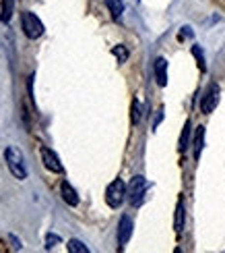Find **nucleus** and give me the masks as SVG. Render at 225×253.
Listing matches in <instances>:
<instances>
[{"mask_svg":"<svg viewBox=\"0 0 225 253\" xmlns=\"http://www.w3.org/2000/svg\"><path fill=\"white\" fill-rule=\"evenodd\" d=\"M126 195H128L126 183L122 181V178H116V181H112L108 185V189H105V204H108L110 208H120L124 204Z\"/></svg>","mask_w":225,"mask_h":253,"instance_id":"nucleus-2","label":"nucleus"},{"mask_svg":"<svg viewBox=\"0 0 225 253\" xmlns=\"http://www.w3.org/2000/svg\"><path fill=\"white\" fill-rule=\"evenodd\" d=\"M188 141H190V121H186L184 129H182V135H180V145H178V150H180V152H186V147H188Z\"/></svg>","mask_w":225,"mask_h":253,"instance_id":"nucleus-15","label":"nucleus"},{"mask_svg":"<svg viewBox=\"0 0 225 253\" xmlns=\"http://www.w3.org/2000/svg\"><path fill=\"white\" fill-rule=\"evenodd\" d=\"M219 85L217 83H211L209 89L205 91V96L200 98V112L202 114H211L213 110L217 108V104H219Z\"/></svg>","mask_w":225,"mask_h":253,"instance_id":"nucleus-5","label":"nucleus"},{"mask_svg":"<svg viewBox=\"0 0 225 253\" xmlns=\"http://www.w3.org/2000/svg\"><path fill=\"white\" fill-rule=\"evenodd\" d=\"M184 38H192V27H182V31H180V40H184Z\"/></svg>","mask_w":225,"mask_h":253,"instance_id":"nucleus-20","label":"nucleus"},{"mask_svg":"<svg viewBox=\"0 0 225 253\" xmlns=\"http://www.w3.org/2000/svg\"><path fill=\"white\" fill-rule=\"evenodd\" d=\"M153 73H155L157 85L165 87V85H167V60H165L163 56L155 58V62H153Z\"/></svg>","mask_w":225,"mask_h":253,"instance_id":"nucleus-8","label":"nucleus"},{"mask_svg":"<svg viewBox=\"0 0 225 253\" xmlns=\"http://www.w3.org/2000/svg\"><path fill=\"white\" fill-rule=\"evenodd\" d=\"M184 220H186V210H184V202L176 204V218H174V228L176 233H182V228H184Z\"/></svg>","mask_w":225,"mask_h":253,"instance_id":"nucleus-11","label":"nucleus"},{"mask_svg":"<svg viewBox=\"0 0 225 253\" xmlns=\"http://www.w3.org/2000/svg\"><path fill=\"white\" fill-rule=\"evenodd\" d=\"M105 6H108L114 19H120L124 13V0H105Z\"/></svg>","mask_w":225,"mask_h":253,"instance_id":"nucleus-12","label":"nucleus"},{"mask_svg":"<svg viewBox=\"0 0 225 253\" xmlns=\"http://www.w3.org/2000/svg\"><path fill=\"white\" fill-rule=\"evenodd\" d=\"M202 147H205V126H198V129H196V137H194V158H196V160L200 158Z\"/></svg>","mask_w":225,"mask_h":253,"instance_id":"nucleus-13","label":"nucleus"},{"mask_svg":"<svg viewBox=\"0 0 225 253\" xmlns=\"http://www.w3.org/2000/svg\"><path fill=\"white\" fill-rule=\"evenodd\" d=\"M39 154H41V162H44V166L48 168L50 172H56V174H60L64 168H62V164H60V158L50 150V147H41L39 150Z\"/></svg>","mask_w":225,"mask_h":253,"instance_id":"nucleus-6","label":"nucleus"},{"mask_svg":"<svg viewBox=\"0 0 225 253\" xmlns=\"http://www.w3.org/2000/svg\"><path fill=\"white\" fill-rule=\"evenodd\" d=\"M161 119H163V108H159V110H157V117H155V121H153V129H157L159 123H161Z\"/></svg>","mask_w":225,"mask_h":253,"instance_id":"nucleus-21","label":"nucleus"},{"mask_svg":"<svg viewBox=\"0 0 225 253\" xmlns=\"http://www.w3.org/2000/svg\"><path fill=\"white\" fill-rule=\"evenodd\" d=\"M60 243V237L58 235H48L46 237V249H52L54 245H58Z\"/></svg>","mask_w":225,"mask_h":253,"instance_id":"nucleus-19","label":"nucleus"},{"mask_svg":"<svg viewBox=\"0 0 225 253\" xmlns=\"http://www.w3.org/2000/svg\"><path fill=\"white\" fill-rule=\"evenodd\" d=\"M130 119H132V125H138V123H141V119H143V104L138 102V100H134V102H132Z\"/></svg>","mask_w":225,"mask_h":253,"instance_id":"nucleus-16","label":"nucleus"},{"mask_svg":"<svg viewBox=\"0 0 225 253\" xmlns=\"http://www.w3.org/2000/svg\"><path fill=\"white\" fill-rule=\"evenodd\" d=\"M4 160H6L10 174H13L15 178H19V181H25L27 178V166H25V160H23V154H21L17 147H6Z\"/></svg>","mask_w":225,"mask_h":253,"instance_id":"nucleus-1","label":"nucleus"},{"mask_svg":"<svg viewBox=\"0 0 225 253\" xmlns=\"http://www.w3.org/2000/svg\"><path fill=\"white\" fill-rule=\"evenodd\" d=\"M13 13H15V0H2V4H0V21L10 23Z\"/></svg>","mask_w":225,"mask_h":253,"instance_id":"nucleus-10","label":"nucleus"},{"mask_svg":"<svg viewBox=\"0 0 225 253\" xmlns=\"http://www.w3.org/2000/svg\"><path fill=\"white\" fill-rule=\"evenodd\" d=\"M66 249H68L70 253H89V247L85 245L83 241H79V239H70L68 245H66Z\"/></svg>","mask_w":225,"mask_h":253,"instance_id":"nucleus-14","label":"nucleus"},{"mask_svg":"<svg viewBox=\"0 0 225 253\" xmlns=\"http://www.w3.org/2000/svg\"><path fill=\"white\" fill-rule=\"evenodd\" d=\"M112 54H114V56L118 58V62H126V60H128V50H126V46H122V44L114 46Z\"/></svg>","mask_w":225,"mask_h":253,"instance_id":"nucleus-17","label":"nucleus"},{"mask_svg":"<svg viewBox=\"0 0 225 253\" xmlns=\"http://www.w3.org/2000/svg\"><path fill=\"white\" fill-rule=\"evenodd\" d=\"M132 228H134V224H132L130 216H122L120 222H118V245H126L128 241H130Z\"/></svg>","mask_w":225,"mask_h":253,"instance_id":"nucleus-7","label":"nucleus"},{"mask_svg":"<svg viewBox=\"0 0 225 253\" xmlns=\"http://www.w3.org/2000/svg\"><path fill=\"white\" fill-rule=\"evenodd\" d=\"M147 189H149V183L145 181V176H134L130 185H128V202L132 206H138L143 202V195Z\"/></svg>","mask_w":225,"mask_h":253,"instance_id":"nucleus-4","label":"nucleus"},{"mask_svg":"<svg viewBox=\"0 0 225 253\" xmlns=\"http://www.w3.org/2000/svg\"><path fill=\"white\" fill-rule=\"evenodd\" d=\"M60 193H62V199H64V202H66L68 206H79V195H77V191H74L72 185H70L68 181H62Z\"/></svg>","mask_w":225,"mask_h":253,"instance_id":"nucleus-9","label":"nucleus"},{"mask_svg":"<svg viewBox=\"0 0 225 253\" xmlns=\"http://www.w3.org/2000/svg\"><path fill=\"white\" fill-rule=\"evenodd\" d=\"M21 27L29 40H37L44 36V23L33 13H21Z\"/></svg>","mask_w":225,"mask_h":253,"instance_id":"nucleus-3","label":"nucleus"},{"mask_svg":"<svg viewBox=\"0 0 225 253\" xmlns=\"http://www.w3.org/2000/svg\"><path fill=\"white\" fill-rule=\"evenodd\" d=\"M192 54H194L196 60H198V69H200V71H205L207 65H205V56H202V50H200L198 46H192Z\"/></svg>","mask_w":225,"mask_h":253,"instance_id":"nucleus-18","label":"nucleus"}]
</instances>
